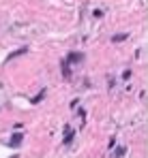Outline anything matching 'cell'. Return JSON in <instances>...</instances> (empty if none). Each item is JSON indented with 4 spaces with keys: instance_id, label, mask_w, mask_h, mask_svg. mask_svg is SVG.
I'll return each instance as SVG.
<instances>
[{
    "instance_id": "obj_3",
    "label": "cell",
    "mask_w": 148,
    "mask_h": 158,
    "mask_svg": "<svg viewBox=\"0 0 148 158\" xmlns=\"http://www.w3.org/2000/svg\"><path fill=\"white\" fill-rule=\"evenodd\" d=\"M22 139H24L22 133H15V135L11 137V143H9V145H11V147H20V145H22Z\"/></svg>"
},
{
    "instance_id": "obj_9",
    "label": "cell",
    "mask_w": 148,
    "mask_h": 158,
    "mask_svg": "<svg viewBox=\"0 0 148 158\" xmlns=\"http://www.w3.org/2000/svg\"><path fill=\"white\" fill-rule=\"evenodd\" d=\"M0 88H2V83H0Z\"/></svg>"
},
{
    "instance_id": "obj_8",
    "label": "cell",
    "mask_w": 148,
    "mask_h": 158,
    "mask_svg": "<svg viewBox=\"0 0 148 158\" xmlns=\"http://www.w3.org/2000/svg\"><path fill=\"white\" fill-rule=\"evenodd\" d=\"M125 152H127L125 147H118V150H116V156H125Z\"/></svg>"
},
{
    "instance_id": "obj_1",
    "label": "cell",
    "mask_w": 148,
    "mask_h": 158,
    "mask_svg": "<svg viewBox=\"0 0 148 158\" xmlns=\"http://www.w3.org/2000/svg\"><path fill=\"white\" fill-rule=\"evenodd\" d=\"M73 137H75V133L71 131V126H64V141L62 143L64 145H71L73 143Z\"/></svg>"
},
{
    "instance_id": "obj_7",
    "label": "cell",
    "mask_w": 148,
    "mask_h": 158,
    "mask_svg": "<svg viewBox=\"0 0 148 158\" xmlns=\"http://www.w3.org/2000/svg\"><path fill=\"white\" fill-rule=\"evenodd\" d=\"M125 39H127V34H114L112 41H114V43H120V41H125Z\"/></svg>"
},
{
    "instance_id": "obj_4",
    "label": "cell",
    "mask_w": 148,
    "mask_h": 158,
    "mask_svg": "<svg viewBox=\"0 0 148 158\" xmlns=\"http://www.w3.org/2000/svg\"><path fill=\"white\" fill-rule=\"evenodd\" d=\"M60 66H62V77H64V79H69V77H71V71H69V62H67V60H62V64H60Z\"/></svg>"
},
{
    "instance_id": "obj_5",
    "label": "cell",
    "mask_w": 148,
    "mask_h": 158,
    "mask_svg": "<svg viewBox=\"0 0 148 158\" xmlns=\"http://www.w3.org/2000/svg\"><path fill=\"white\" fill-rule=\"evenodd\" d=\"M26 51H28V47H20V49H15V51L9 53V60H11V58H17V56H24Z\"/></svg>"
},
{
    "instance_id": "obj_6",
    "label": "cell",
    "mask_w": 148,
    "mask_h": 158,
    "mask_svg": "<svg viewBox=\"0 0 148 158\" xmlns=\"http://www.w3.org/2000/svg\"><path fill=\"white\" fill-rule=\"evenodd\" d=\"M43 96H45V90H41L39 94H36V96L32 98V103H41V100H43Z\"/></svg>"
},
{
    "instance_id": "obj_2",
    "label": "cell",
    "mask_w": 148,
    "mask_h": 158,
    "mask_svg": "<svg viewBox=\"0 0 148 158\" xmlns=\"http://www.w3.org/2000/svg\"><path fill=\"white\" fill-rule=\"evenodd\" d=\"M82 58H84V56H82V53H77V51H73V53H69V58H67V62H69V64H77V62H82Z\"/></svg>"
}]
</instances>
